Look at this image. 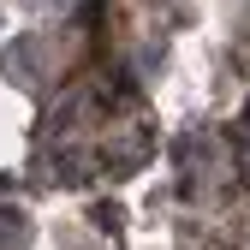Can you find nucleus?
I'll return each instance as SVG.
<instances>
[{
    "label": "nucleus",
    "instance_id": "obj_1",
    "mask_svg": "<svg viewBox=\"0 0 250 250\" xmlns=\"http://www.w3.org/2000/svg\"><path fill=\"white\" fill-rule=\"evenodd\" d=\"M24 238V227H18V214H0V250H6V244H18Z\"/></svg>",
    "mask_w": 250,
    "mask_h": 250
}]
</instances>
